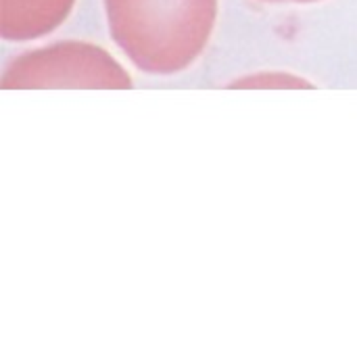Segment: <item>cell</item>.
Returning <instances> with one entry per match:
<instances>
[{"label": "cell", "mask_w": 357, "mask_h": 357, "mask_svg": "<svg viewBox=\"0 0 357 357\" xmlns=\"http://www.w3.org/2000/svg\"><path fill=\"white\" fill-rule=\"evenodd\" d=\"M232 88H312V82L297 77L293 73L268 71V73H253L241 77L230 84Z\"/></svg>", "instance_id": "cell-4"}, {"label": "cell", "mask_w": 357, "mask_h": 357, "mask_svg": "<svg viewBox=\"0 0 357 357\" xmlns=\"http://www.w3.org/2000/svg\"><path fill=\"white\" fill-rule=\"evenodd\" d=\"M75 0H2L0 33L8 42L38 40L54 31L71 13Z\"/></svg>", "instance_id": "cell-3"}, {"label": "cell", "mask_w": 357, "mask_h": 357, "mask_svg": "<svg viewBox=\"0 0 357 357\" xmlns=\"http://www.w3.org/2000/svg\"><path fill=\"white\" fill-rule=\"evenodd\" d=\"M111 38L144 73L174 75L205 50L218 0H105Z\"/></svg>", "instance_id": "cell-1"}, {"label": "cell", "mask_w": 357, "mask_h": 357, "mask_svg": "<svg viewBox=\"0 0 357 357\" xmlns=\"http://www.w3.org/2000/svg\"><path fill=\"white\" fill-rule=\"evenodd\" d=\"M259 2H270V4H314L322 0H259Z\"/></svg>", "instance_id": "cell-5"}, {"label": "cell", "mask_w": 357, "mask_h": 357, "mask_svg": "<svg viewBox=\"0 0 357 357\" xmlns=\"http://www.w3.org/2000/svg\"><path fill=\"white\" fill-rule=\"evenodd\" d=\"M2 88H132L123 65L102 46L56 42L23 52L2 73Z\"/></svg>", "instance_id": "cell-2"}]
</instances>
